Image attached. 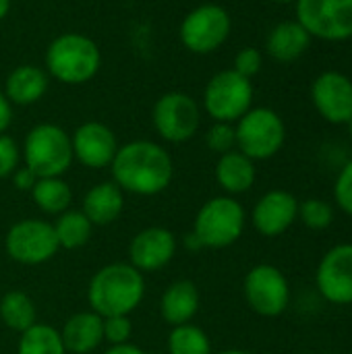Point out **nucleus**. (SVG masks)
Instances as JSON below:
<instances>
[{
  "label": "nucleus",
  "mask_w": 352,
  "mask_h": 354,
  "mask_svg": "<svg viewBox=\"0 0 352 354\" xmlns=\"http://www.w3.org/2000/svg\"><path fill=\"white\" fill-rule=\"evenodd\" d=\"M272 2H278V4H288V2H297V0H272Z\"/></svg>",
  "instance_id": "a19ab883"
},
{
  "label": "nucleus",
  "mask_w": 352,
  "mask_h": 354,
  "mask_svg": "<svg viewBox=\"0 0 352 354\" xmlns=\"http://www.w3.org/2000/svg\"><path fill=\"white\" fill-rule=\"evenodd\" d=\"M151 122L164 141L185 143L193 139L201 127V108L193 95L185 91H168L156 100Z\"/></svg>",
  "instance_id": "1a4fd4ad"
},
{
  "label": "nucleus",
  "mask_w": 352,
  "mask_h": 354,
  "mask_svg": "<svg viewBox=\"0 0 352 354\" xmlns=\"http://www.w3.org/2000/svg\"><path fill=\"white\" fill-rule=\"evenodd\" d=\"M299 220L309 230H326L334 222V205L317 197L299 201Z\"/></svg>",
  "instance_id": "c85d7f7f"
},
{
  "label": "nucleus",
  "mask_w": 352,
  "mask_h": 354,
  "mask_svg": "<svg viewBox=\"0 0 352 354\" xmlns=\"http://www.w3.org/2000/svg\"><path fill=\"white\" fill-rule=\"evenodd\" d=\"M73 143V156L79 164L91 170L110 168L116 151H118V139L114 131L98 120L83 122L75 129L71 135Z\"/></svg>",
  "instance_id": "dca6fc26"
},
{
  "label": "nucleus",
  "mask_w": 352,
  "mask_h": 354,
  "mask_svg": "<svg viewBox=\"0 0 352 354\" xmlns=\"http://www.w3.org/2000/svg\"><path fill=\"white\" fill-rule=\"evenodd\" d=\"M10 180H12L15 189H19V191H31L33 185H35V180H37V176L23 164V166H19V168L10 174Z\"/></svg>",
  "instance_id": "f704fd0d"
},
{
  "label": "nucleus",
  "mask_w": 352,
  "mask_h": 354,
  "mask_svg": "<svg viewBox=\"0 0 352 354\" xmlns=\"http://www.w3.org/2000/svg\"><path fill=\"white\" fill-rule=\"evenodd\" d=\"M349 131H351V137H352V118H351V122H349Z\"/></svg>",
  "instance_id": "79ce46f5"
},
{
  "label": "nucleus",
  "mask_w": 352,
  "mask_h": 354,
  "mask_svg": "<svg viewBox=\"0 0 352 354\" xmlns=\"http://www.w3.org/2000/svg\"><path fill=\"white\" fill-rule=\"evenodd\" d=\"M46 73L64 85H83L102 68V50L85 33L68 31L54 37L46 50Z\"/></svg>",
  "instance_id": "7ed1b4c3"
},
{
  "label": "nucleus",
  "mask_w": 352,
  "mask_h": 354,
  "mask_svg": "<svg viewBox=\"0 0 352 354\" xmlns=\"http://www.w3.org/2000/svg\"><path fill=\"white\" fill-rule=\"evenodd\" d=\"M334 201L344 214L352 216V160L344 164L334 183Z\"/></svg>",
  "instance_id": "2f4dec72"
},
{
  "label": "nucleus",
  "mask_w": 352,
  "mask_h": 354,
  "mask_svg": "<svg viewBox=\"0 0 352 354\" xmlns=\"http://www.w3.org/2000/svg\"><path fill=\"white\" fill-rule=\"evenodd\" d=\"M201 307V295L195 282L191 280H176L172 282L160 299V315L170 326H185L191 324Z\"/></svg>",
  "instance_id": "6ab92c4d"
},
{
  "label": "nucleus",
  "mask_w": 352,
  "mask_h": 354,
  "mask_svg": "<svg viewBox=\"0 0 352 354\" xmlns=\"http://www.w3.org/2000/svg\"><path fill=\"white\" fill-rule=\"evenodd\" d=\"M145 297V278L129 261H116L100 268L87 288L91 311L102 317L131 315Z\"/></svg>",
  "instance_id": "f03ea898"
},
{
  "label": "nucleus",
  "mask_w": 352,
  "mask_h": 354,
  "mask_svg": "<svg viewBox=\"0 0 352 354\" xmlns=\"http://www.w3.org/2000/svg\"><path fill=\"white\" fill-rule=\"evenodd\" d=\"M19 354H68L62 338L60 330L46 326V324H33L29 330H25L19 338Z\"/></svg>",
  "instance_id": "bb28decb"
},
{
  "label": "nucleus",
  "mask_w": 352,
  "mask_h": 354,
  "mask_svg": "<svg viewBox=\"0 0 352 354\" xmlns=\"http://www.w3.org/2000/svg\"><path fill=\"white\" fill-rule=\"evenodd\" d=\"M237 149L253 162L274 158L284 141L286 127L282 116L272 108H251L237 120Z\"/></svg>",
  "instance_id": "423d86ee"
},
{
  "label": "nucleus",
  "mask_w": 352,
  "mask_h": 354,
  "mask_svg": "<svg viewBox=\"0 0 352 354\" xmlns=\"http://www.w3.org/2000/svg\"><path fill=\"white\" fill-rule=\"evenodd\" d=\"M106 354H147L143 348L135 346V344H120V346H110Z\"/></svg>",
  "instance_id": "e433bc0d"
},
{
  "label": "nucleus",
  "mask_w": 352,
  "mask_h": 354,
  "mask_svg": "<svg viewBox=\"0 0 352 354\" xmlns=\"http://www.w3.org/2000/svg\"><path fill=\"white\" fill-rule=\"evenodd\" d=\"M315 284L332 305H352V243L332 247L319 261Z\"/></svg>",
  "instance_id": "ddd939ff"
},
{
  "label": "nucleus",
  "mask_w": 352,
  "mask_h": 354,
  "mask_svg": "<svg viewBox=\"0 0 352 354\" xmlns=\"http://www.w3.org/2000/svg\"><path fill=\"white\" fill-rule=\"evenodd\" d=\"M10 122H12V104L8 102L4 91H0V135L6 133Z\"/></svg>",
  "instance_id": "c9c22d12"
},
{
  "label": "nucleus",
  "mask_w": 352,
  "mask_h": 354,
  "mask_svg": "<svg viewBox=\"0 0 352 354\" xmlns=\"http://www.w3.org/2000/svg\"><path fill=\"white\" fill-rule=\"evenodd\" d=\"M56 239H58V247L60 249H81L83 245L89 243L91 232H93V224L87 220V216L81 209H66L62 212L56 222L52 224Z\"/></svg>",
  "instance_id": "a878e982"
},
{
  "label": "nucleus",
  "mask_w": 352,
  "mask_h": 354,
  "mask_svg": "<svg viewBox=\"0 0 352 354\" xmlns=\"http://www.w3.org/2000/svg\"><path fill=\"white\" fill-rule=\"evenodd\" d=\"M10 10V0H0V21L8 15Z\"/></svg>",
  "instance_id": "58836bf2"
},
{
  "label": "nucleus",
  "mask_w": 352,
  "mask_h": 354,
  "mask_svg": "<svg viewBox=\"0 0 352 354\" xmlns=\"http://www.w3.org/2000/svg\"><path fill=\"white\" fill-rule=\"evenodd\" d=\"M66 353L89 354L104 342V317L95 311H79L71 315L60 330Z\"/></svg>",
  "instance_id": "a211bd4d"
},
{
  "label": "nucleus",
  "mask_w": 352,
  "mask_h": 354,
  "mask_svg": "<svg viewBox=\"0 0 352 354\" xmlns=\"http://www.w3.org/2000/svg\"><path fill=\"white\" fill-rule=\"evenodd\" d=\"M205 145L214 153H228L237 147V131L230 122H214L205 133Z\"/></svg>",
  "instance_id": "c756f323"
},
{
  "label": "nucleus",
  "mask_w": 352,
  "mask_h": 354,
  "mask_svg": "<svg viewBox=\"0 0 352 354\" xmlns=\"http://www.w3.org/2000/svg\"><path fill=\"white\" fill-rule=\"evenodd\" d=\"M4 249L12 261L23 266H41L60 251L54 226L39 218L15 222L6 232Z\"/></svg>",
  "instance_id": "9d476101"
},
{
  "label": "nucleus",
  "mask_w": 352,
  "mask_h": 354,
  "mask_svg": "<svg viewBox=\"0 0 352 354\" xmlns=\"http://www.w3.org/2000/svg\"><path fill=\"white\" fill-rule=\"evenodd\" d=\"M185 247H187L189 251H199V249H203V247H201V243L197 241V236H195L193 232H189V234H187V239H185Z\"/></svg>",
  "instance_id": "4c0bfd02"
},
{
  "label": "nucleus",
  "mask_w": 352,
  "mask_h": 354,
  "mask_svg": "<svg viewBox=\"0 0 352 354\" xmlns=\"http://www.w3.org/2000/svg\"><path fill=\"white\" fill-rule=\"evenodd\" d=\"M247 226L245 207L230 195L205 201L193 220V234L203 249H226L234 245Z\"/></svg>",
  "instance_id": "39448f33"
},
{
  "label": "nucleus",
  "mask_w": 352,
  "mask_h": 354,
  "mask_svg": "<svg viewBox=\"0 0 352 354\" xmlns=\"http://www.w3.org/2000/svg\"><path fill=\"white\" fill-rule=\"evenodd\" d=\"M311 100L324 120L349 124L352 118V79L338 71L322 73L311 85Z\"/></svg>",
  "instance_id": "4468645a"
},
{
  "label": "nucleus",
  "mask_w": 352,
  "mask_h": 354,
  "mask_svg": "<svg viewBox=\"0 0 352 354\" xmlns=\"http://www.w3.org/2000/svg\"><path fill=\"white\" fill-rule=\"evenodd\" d=\"M218 354H255L251 353V351H241V348H230V351H222V353Z\"/></svg>",
  "instance_id": "ea45409f"
},
{
  "label": "nucleus",
  "mask_w": 352,
  "mask_h": 354,
  "mask_svg": "<svg viewBox=\"0 0 352 354\" xmlns=\"http://www.w3.org/2000/svg\"><path fill=\"white\" fill-rule=\"evenodd\" d=\"M33 203L50 216H60L62 212L71 209L73 201V191L71 185L62 176H48V178H37L33 189L29 191Z\"/></svg>",
  "instance_id": "b1692460"
},
{
  "label": "nucleus",
  "mask_w": 352,
  "mask_h": 354,
  "mask_svg": "<svg viewBox=\"0 0 352 354\" xmlns=\"http://www.w3.org/2000/svg\"><path fill=\"white\" fill-rule=\"evenodd\" d=\"M255 178H257L255 162L245 153H241L239 149L220 156L216 164V180L226 195L234 197L247 193L255 185Z\"/></svg>",
  "instance_id": "4be33fe9"
},
{
  "label": "nucleus",
  "mask_w": 352,
  "mask_h": 354,
  "mask_svg": "<svg viewBox=\"0 0 352 354\" xmlns=\"http://www.w3.org/2000/svg\"><path fill=\"white\" fill-rule=\"evenodd\" d=\"M243 295L249 309L261 317H280L290 305V284L272 263H259L247 272Z\"/></svg>",
  "instance_id": "9b49d317"
},
{
  "label": "nucleus",
  "mask_w": 352,
  "mask_h": 354,
  "mask_svg": "<svg viewBox=\"0 0 352 354\" xmlns=\"http://www.w3.org/2000/svg\"><path fill=\"white\" fill-rule=\"evenodd\" d=\"M21 156L25 166L37 178L62 176L75 160L71 135L54 122H39L31 127L25 135Z\"/></svg>",
  "instance_id": "20e7f679"
},
{
  "label": "nucleus",
  "mask_w": 352,
  "mask_h": 354,
  "mask_svg": "<svg viewBox=\"0 0 352 354\" xmlns=\"http://www.w3.org/2000/svg\"><path fill=\"white\" fill-rule=\"evenodd\" d=\"M232 31L230 12L216 4L205 2L195 6L189 15H185L178 35L183 46L193 54H212L228 39Z\"/></svg>",
  "instance_id": "6e6552de"
},
{
  "label": "nucleus",
  "mask_w": 352,
  "mask_h": 354,
  "mask_svg": "<svg viewBox=\"0 0 352 354\" xmlns=\"http://www.w3.org/2000/svg\"><path fill=\"white\" fill-rule=\"evenodd\" d=\"M311 44V35L299 21H282L278 23L266 39L268 54L278 62H295L299 60Z\"/></svg>",
  "instance_id": "5701e85b"
},
{
  "label": "nucleus",
  "mask_w": 352,
  "mask_h": 354,
  "mask_svg": "<svg viewBox=\"0 0 352 354\" xmlns=\"http://www.w3.org/2000/svg\"><path fill=\"white\" fill-rule=\"evenodd\" d=\"M174 232L164 226H149L137 232L129 243V263L141 274H154L166 268L176 255Z\"/></svg>",
  "instance_id": "2eb2a0df"
},
{
  "label": "nucleus",
  "mask_w": 352,
  "mask_h": 354,
  "mask_svg": "<svg viewBox=\"0 0 352 354\" xmlns=\"http://www.w3.org/2000/svg\"><path fill=\"white\" fill-rule=\"evenodd\" d=\"M124 209V193L114 180L93 185L85 197L81 212L93 226H110L120 218Z\"/></svg>",
  "instance_id": "aec40b11"
},
{
  "label": "nucleus",
  "mask_w": 352,
  "mask_h": 354,
  "mask_svg": "<svg viewBox=\"0 0 352 354\" xmlns=\"http://www.w3.org/2000/svg\"><path fill=\"white\" fill-rule=\"evenodd\" d=\"M50 85V75L35 64H19L4 81V95L15 106H31L39 102Z\"/></svg>",
  "instance_id": "412c9836"
},
{
  "label": "nucleus",
  "mask_w": 352,
  "mask_h": 354,
  "mask_svg": "<svg viewBox=\"0 0 352 354\" xmlns=\"http://www.w3.org/2000/svg\"><path fill=\"white\" fill-rule=\"evenodd\" d=\"M297 21L311 37L344 41L352 37V0H297Z\"/></svg>",
  "instance_id": "f8f14e48"
},
{
  "label": "nucleus",
  "mask_w": 352,
  "mask_h": 354,
  "mask_svg": "<svg viewBox=\"0 0 352 354\" xmlns=\"http://www.w3.org/2000/svg\"><path fill=\"white\" fill-rule=\"evenodd\" d=\"M166 344L168 354H214L210 336L195 324L172 328Z\"/></svg>",
  "instance_id": "cd10ccee"
},
{
  "label": "nucleus",
  "mask_w": 352,
  "mask_h": 354,
  "mask_svg": "<svg viewBox=\"0 0 352 354\" xmlns=\"http://www.w3.org/2000/svg\"><path fill=\"white\" fill-rule=\"evenodd\" d=\"M297 220L299 199L284 189H274L261 195L251 212L253 228L266 239H276L284 234Z\"/></svg>",
  "instance_id": "f3484780"
},
{
  "label": "nucleus",
  "mask_w": 352,
  "mask_h": 354,
  "mask_svg": "<svg viewBox=\"0 0 352 354\" xmlns=\"http://www.w3.org/2000/svg\"><path fill=\"white\" fill-rule=\"evenodd\" d=\"M112 180L122 193L154 197L164 193L174 176V162L166 147L149 139H135L118 147L110 164Z\"/></svg>",
  "instance_id": "f257e3e1"
},
{
  "label": "nucleus",
  "mask_w": 352,
  "mask_h": 354,
  "mask_svg": "<svg viewBox=\"0 0 352 354\" xmlns=\"http://www.w3.org/2000/svg\"><path fill=\"white\" fill-rule=\"evenodd\" d=\"M0 319L6 328L23 334L37 324V309L33 299L23 290H8L0 299Z\"/></svg>",
  "instance_id": "393cba45"
},
{
  "label": "nucleus",
  "mask_w": 352,
  "mask_h": 354,
  "mask_svg": "<svg viewBox=\"0 0 352 354\" xmlns=\"http://www.w3.org/2000/svg\"><path fill=\"white\" fill-rule=\"evenodd\" d=\"M261 64H263V56H261V52L257 48H243L234 56L232 71H237L239 75L251 79L261 71Z\"/></svg>",
  "instance_id": "72a5a7b5"
},
{
  "label": "nucleus",
  "mask_w": 352,
  "mask_h": 354,
  "mask_svg": "<svg viewBox=\"0 0 352 354\" xmlns=\"http://www.w3.org/2000/svg\"><path fill=\"white\" fill-rule=\"evenodd\" d=\"M133 336V322L129 315H112L104 317V342L110 346L129 344Z\"/></svg>",
  "instance_id": "7c9ffc66"
},
{
  "label": "nucleus",
  "mask_w": 352,
  "mask_h": 354,
  "mask_svg": "<svg viewBox=\"0 0 352 354\" xmlns=\"http://www.w3.org/2000/svg\"><path fill=\"white\" fill-rule=\"evenodd\" d=\"M203 108L214 122H237L253 108V83L232 68L216 73L203 91Z\"/></svg>",
  "instance_id": "0eeeda50"
},
{
  "label": "nucleus",
  "mask_w": 352,
  "mask_h": 354,
  "mask_svg": "<svg viewBox=\"0 0 352 354\" xmlns=\"http://www.w3.org/2000/svg\"><path fill=\"white\" fill-rule=\"evenodd\" d=\"M21 149L10 135H0V178H10V174L19 168Z\"/></svg>",
  "instance_id": "473e14b6"
}]
</instances>
